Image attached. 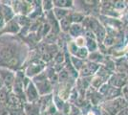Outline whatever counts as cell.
Segmentation results:
<instances>
[{
  "mask_svg": "<svg viewBox=\"0 0 128 115\" xmlns=\"http://www.w3.org/2000/svg\"><path fill=\"white\" fill-rule=\"evenodd\" d=\"M127 79H128L127 74H125V73L114 72L112 74V76L110 77V79L108 80L107 82L110 83L113 86H115V87L122 89V88L127 84Z\"/></svg>",
  "mask_w": 128,
  "mask_h": 115,
  "instance_id": "7",
  "label": "cell"
},
{
  "mask_svg": "<svg viewBox=\"0 0 128 115\" xmlns=\"http://www.w3.org/2000/svg\"><path fill=\"white\" fill-rule=\"evenodd\" d=\"M45 68H46V64L39 59V60H32L30 62H25L21 70L24 71V74L28 78L32 79L36 76H38L39 73L44 71Z\"/></svg>",
  "mask_w": 128,
  "mask_h": 115,
  "instance_id": "4",
  "label": "cell"
},
{
  "mask_svg": "<svg viewBox=\"0 0 128 115\" xmlns=\"http://www.w3.org/2000/svg\"><path fill=\"white\" fill-rule=\"evenodd\" d=\"M100 64L92 62L89 60H85L84 65L82 66L81 70L80 71V77H92L96 74L98 68H100Z\"/></svg>",
  "mask_w": 128,
  "mask_h": 115,
  "instance_id": "11",
  "label": "cell"
},
{
  "mask_svg": "<svg viewBox=\"0 0 128 115\" xmlns=\"http://www.w3.org/2000/svg\"><path fill=\"white\" fill-rule=\"evenodd\" d=\"M83 31L84 28L82 26V24H78V23H73L70 27L69 31H68V35L72 39L78 38L80 36H83Z\"/></svg>",
  "mask_w": 128,
  "mask_h": 115,
  "instance_id": "13",
  "label": "cell"
},
{
  "mask_svg": "<svg viewBox=\"0 0 128 115\" xmlns=\"http://www.w3.org/2000/svg\"><path fill=\"white\" fill-rule=\"evenodd\" d=\"M75 84L76 79H74V78H71L67 82H58V84L54 89V94L58 96L64 102H68L70 94L72 92L73 88L75 87Z\"/></svg>",
  "mask_w": 128,
  "mask_h": 115,
  "instance_id": "2",
  "label": "cell"
},
{
  "mask_svg": "<svg viewBox=\"0 0 128 115\" xmlns=\"http://www.w3.org/2000/svg\"><path fill=\"white\" fill-rule=\"evenodd\" d=\"M20 30H21V27L18 25V23L14 18L10 22L6 23L5 27L0 32V37H2V36H16V35L19 34Z\"/></svg>",
  "mask_w": 128,
  "mask_h": 115,
  "instance_id": "10",
  "label": "cell"
},
{
  "mask_svg": "<svg viewBox=\"0 0 128 115\" xmlns=\"http://www.w3.org/2000/svg\"><path fill=\"white\" fill-rule=\"evenodd\" d=\"M125 55L128 56V41L125 44Z\"/></svg>",
  "mask_w": 128,
  "mask_h": 115,
  "instance_id": "30",
  "label": "cell"
},
{
  "mask_svg": "<svg viewBox=\"0 0 128 115\" xmlns=\"http://www.w3.org/2000/svg\"><path fill=\"white\" fill-rule=\"evenodd\" d=\"M65 51L59 50L58 52L54 56L53 63L54 64H64L65 63Z\"/></svg>",
  "mask_w": 128,
  "mask_h": 115,
  "instance_id": "22",
  "label": "cell"
},
{
  "mask_svg": "<svg viewBox=\"0 0 128 115\" xmlns=\"http://www.w3.org/2000/svg\"><path fill=\"white\" fill-rule=\"evenodd\" d=\"M41 7H42L43 13H48L54 10V2L50 1V0H46V1H41Z\"/></svg>",
  "mask_w": 128,
  "mask_h": 115,
  "instance_id": "25",
  "label": "cell"
},
{
  "mask_svg": "<svg viewBox=\"0 0 128 115\" xmlns=\"http://www.w3.org/2000/svg\"><path fill=\"white\" fill-rule=\"evenodd\" d=\"M100 106L110 115H117L120 111L127 107L128 105L122 96V97H118V98L111 100V101H104L100 104Z\"/></svg>",
  "mask_w": 128,
  "mask_h": 115,
  "instance_id": "3",
  "label": "cell"
},
{
  "mask_svg": "<svg viewBox=\"0 0 128 115\" xmlns=\"http://www.w3.org/2000/svg\"><path fill=\"white\" fill-rule=\"evenodd\" d=\"M36 87L38 89V93L40 96H45L49 94L54 93V86L48 79L42 81H32Z\"/></svg>",
  "mask_w": 128,
  "mask_h": 115,
  "instance_id": "8",
  "label": "cell"
},
{
  "mask_svg": "<svg viewBox=\"0 0 128 115\" xmlns=\"http://www.w3.org/2000/svg\"><path fill=\"white\" fill-rule=\"evenodd\" d=\"M122 98L124 99V101L126 102V104L128 105V90H126V89H122Z\"/></svg>",
  "mask_w": 128,
  "mask_h": 115,
  "instance_id": "29",
  "label": "cell"
},
{
  "mask_svg": "<svg viewBox=\"0 0 128 115\" xmlns=\"http://www.w3.org/2000/svg\"><path fill=\"white\" fill-rule=\"evenodd\" d=\"M73 10H68V9H60V8H54L53 13L54 17L56 18L58 21H60L61 19H63L65 17H67L71 14V12Z\"/></svg>",
  "mask_w": 128,
  "mask_h": 115,
  "instance_id": "17",
  "label": "cell"
},
{
  "mask_svg": "<svg viewBox=\"0 0 128 115\" xmlns=\"http://www.w3.org/2000/svg\"><path fill=\"white\" fill-rule=\"evenodd\" d=\"M0 7H1V11H2V14H3V17H4V19H5V22L8 23L11 20H12L14 17H16V14L14 10L12 9L11 5H7V4H0Z\"/></svg>",
  "mask_w": 128,
  "mask_h": 115,
  "instance_id": "14",
  "label": "cell"
},
{
  "mask_svg": "<svg viewBox=\"0 0 128 115\" xmlns=\"http://www.w3.org/2000/svg\"><path fill=\"white\" fill-rule=\"evenodd\" d=\"M0 78L3 82L4 88H6L8 91H12L14 79H16V72L4 67H0Z\"/></svg>",
  "mask_w": 128,
  "mask_h": 115,
  "instance_id": "6",
  "label": "cell"
},
{
  "mask_svg": "<svg viewBox=\"0 0 128 115\" xmlns=\"http://www.w3.org/2000/svg\"><path fill=\"white\" fill-rule=\"evenodd\" d=\"M53 2L54 8L74 10V1L72 0H54Z\"/></svg>",
  "mask_w": 128,
  "mask_h": 115,
  "instance_id": "16",
  "label": "cell"
},
{
  "mask_svg": "<svg viewBox=\"0 0 128 115\" xmlns=\"http://www.w3.org/2000/svg\"><path fill=\"white\" fill-rule=\"evenodd\" d=\"M24 93H25V98H26L27 103H36L40 97V95L38 93V89L36 87L34 83L32 82V81H31V82L28 84V86L24 89Z\"/></svg>",
  "mask_w": 128,
  "mask_h": 115,
  "instance_id": "9",
  "label": "cell"
},
{
  "mask_svg": "<svg viewBox=\"0 0 128 115\" xmlns=\"http://www.w3.org/2000/svg\"><path fill=\"white\" fill-rule=\"evenodd\" d=\"M98 92L102 95V97L104 98V101H111V100L122 96V91L120 88L115 87L108 82H105L102 87L98 89Z\"/></svg>",
  "mask_w": 128,
  "mask_h": 115,
  "instance_id": "5",
  "label": "cell"
},
{
  "mask_svg": "<svg viewBox=\"0 0 128 115\" xmlns=\"http://www.w3.org/2000/svg\"><path fill=\"white\" fill-rule=\"evenodd\" d=\"M70 60H71L72 65L74 66V68H75L76 70L78 72V74H80V71L81 70L82 66L84 65L85 60H80V59L76 58V57H75V56H70Z\"/></svg>",
  "mask_w": 128,
  "mask_h": 115,
  "instance_id": "20",
  "label": "cell"
},
{
  "mask_svg": "<svg viewBox=\"0 0 128 115\" xmlns=\"http://www.w3.org/2000/svg\"><path fill=\"white\" fill-rule=\"evenodd\" d=\"M86 49L89 53H94L98 51V44L96 39H86Z\"/></svg>",
  "mask_w": 128,
  "mask_h": 115,
  "instance_id": "21",
  "label": "cell"
},
{
  "mask_svg": "<svg viewBox=\"0 0 128 115\" xmlns=\"http://www.w3.org/2000/svg\"><path fill=\"white\" fill-rule=\"evenodd\" d=\"M70 17H71V20L73 23H78V24H81L84 18H85V16L83 14H81L80 12H76V11H73L71 12L70 14Z\"/></svg>",
  "mask_w": 128,
  "mask_h": 115,
  "instance_id": "19",
  "label": "cell"
},
{
  "mask_svg": "<svg viewBox=\"0 0 128 115\" xmlns=\"http://www.w3.org/2000/svg\"><path fill=\"white\" fill-rule=\"evenodd\" d=\"M74 42L78 48H83L86 46V38L83 36H80V37L74 39Z\"/></svg>",
  "mask_w": 128,
  "mask_h": 115,
  "instance_id": "27",
  "label": "cell"
},
{
  "mask_svg": "<svg viewBox=\"0 0 128 115\" xmlns=\"http://www.w3.org/2000/svg\"><path fill=\"white\" fill-rule=\"evenodd\" d=\"M30 53V48L20 38L0 37V67L16 72L21 70Z\"/></svg>",
  "mask_w": 128,
  "mask_h": 115,
  "instance_id": "1",
  "label": "cell"
},
{
  "mask_svg": "<svg viewBox=\"0 0 128 115\" xmlns=\"http://www.w3.org/2000/svg\"><path fill=\"white\" fill-rule=\"evenodd\" d=\"M22 115H26V114H25V113H24V112H23V114H22Z\"/></svg>",
  "mask_w": 128,
  "mask_h": 115,
  "instance_id": "31",
  "label": "cell"
},
{
  "mask_svg": "<svg viewBox=\"0 0 128 115\" xmlns=\"http://www.w3.org/2000/svg\"><path fill=\"white\" fill-rule=\"evenodd\" d=\"M53 102H54V105H56V107L58 108V110L59 112H62L66 102H64L63 100H61V99L59 98L58 96H56V94H54Z\"/></svg>",
  "mask_w": 128,
  "mask_h": 115,
  "instance_id": "23",
  "label": "cell"
},
{
  "mask_svg": "<svg viewBox=\"0 0 128 115\" xmlns=\"http://www.w3.org/2000/svg\"><path fill=\"white\" fill-rule=\"evenodd\" d=\"M105 58H106V56L102 55L100 51H96L94 53H89L87 60L92 61V62H95V63H98L100 65H102L103 62H104V60H105Z\"/></svg>",
  "mask_w": 128,
  "mask_h": 115,
  "instance_id": "15",
  "label": "cell"
},
{
  "mask_svg": "<svg viewBox=\"0 0 128 115\" xmlns=\"http://www.w3.org/2000/svg\"><path fill=\"white\" fill-rule=\"evenodd\" d=\"M73 24V22L71 20V17H70V15L67 17H65L63 19H61L59 21V27H60V31L61 33H65L67 34L68 31H69L71 25Z\"/></svg>",
  "mask_w": 128,
  "mask_h": 115,
  "instance_id": "18",
  "label": "cell"
},
{
  "mask_svg": "<svg viewBox=\"0 0 128 115\" xmlns=\"http://www.w3.org/2000/svg\"><path fill=\"white\" fill-rule=\"evenodd\" d=\"M78 50V48L76 47V45L74 42V39L67 43V52L69 53L70 56H76Z\"/></svg>",
  "mask_w": 128,
  "mask_h": 115,
  "instance_id": "26",
  "label": "cell"
},
{
  "mask_svg": "<svg viewBox=\"0 0 128 115\" xmlns=\"http://www.w3.org/2000/svg\"><path fill=\"white\" fill-rule=\"evenodd\" d=\"M88 56H89L88 50L86 49V47H83V48H78L75 57H76V58H78V59H80V60H87Z\"/></svg>",
  "mask_w": 128,
  "mask_h": 115,
  "instance_id": "24",
  "label": "cell"
},
{
  "mask_svg": "<svg viewBox=\"0 0 128 115\" xmlns=\"http://www.w3.org/2000/svg\"><path fill=\"white\" fill-rule=\"evenodd\" d=\"M6 22L5 19H4V17H3V14H2V11H1V7H0V32L3 28L5 27Z\"/></svg>",
  "mask_w": 128,
  "mask_h": 115,
  "instance_id": "28",
  "label": "cell"
},
{
  "mask_svg": "<svg viewBox=\"0 0 128 115\" xmlns=\"http://www.w3.org/2000/svg\"><path fill=\"white\" fill-rule=\"evenodd\" d=\"M23 111L26 115H42L38 103H25L23 106Z\"/></svg>",
  "mask_w": 128,
  "mask_h": 115,
  "instance_id": "12",
  "label": "cell"
}]
</instances>
